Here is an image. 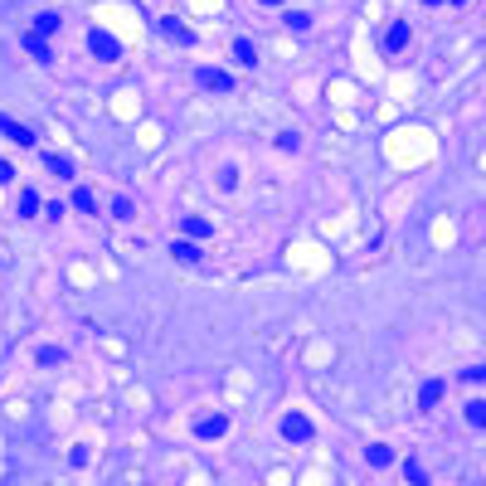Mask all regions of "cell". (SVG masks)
<instances>
[{
    "mask_svg": "<svg viewBox=\"0 0 486 486\" xmlns=\"http://www.w3.org/2000/svg\"><path fill=\"white\" fill-rule=\"evenodd\" d=\"M88 49H93V58H103V63H117V58H122V39H117L112 29L93 25L88 29Z\"/></svg>",
    "mask_w": 486,
    "mask_h": 486,
    "instance_id": "obj_1",
    "label": "cell"
},
{
    "mask_svg": "<svg viewBox=\"0 0 486 486\" xmlns=\"http://www.w3.org/2000/svg\"><path fill=\"white\" fill-rule=\"evenodd\" d=\"M408 39H413V25H408V20H394V25L384 29L379 49H384V54H404V49H408Z\"/></svg>",
    "mask_w": 486,
    "mask_h": 486,
    "instance_id": "obj_2",
    "label": "cell"
},
{
    "mask_svg": "<svg viewBox=\"0 0 486 486\" xmlns=\"http://www.w3.org/2000/svg\"><path fill=\"white\" fill-rule=\"evenodd\" d=\"M277 428H282V438H287V443H311V438H316L311 418H301V413H287V418H282Z\"/></svg>",
    "mask_w": 486,
    "mask_h": 486,
    "instance_id": "obj_3",
    "label": "cell"
},
{
    "mask_svg": "<svg viewBox=\"0 0 486 486\" xmlns=\"http://www.w3.org/2000/svg\"><path fill=\"white\" fill-rule=\"evenodd\" d=\"M195 78H200V88H210V93H234V73H224V68H195Z\"/></svg>",
    "mask_w": 486,
    "mask_h": 486,
    "instance_id": "obj_4",
    "label": "cell"
},
{
    "mask_svg": "<svg viewBox=\"0 0 486 486\" xmlns=\"http://www.w3.org/2000/svg\"><path fill=\"white\" fill-rule=\"evenodd\" d=\"M25 54L34 63H54V49H49V39L39 34V29H25Z\"/></svg>",
    "mask_w": 486,
    "mask_h": 486,
    "instance_id": "obj_5",
    "label": "cell"
},
{
    "mask_svg": "<svg viewBox=\"0 0 486 486\" xmlns=\"http://www.w3.org/2000/svg\"><path fill=\"white\" fill-rule=\"evenodd\" d=\"M224 433H229V418H224V413H210V418L195 423V438H205V443H214V438H224Z\"/></svg>",
    "mask_w": 486,
    "mask_h": 486,
    "instance_id": "obj_6",
    "label": "cell"
},
{
    "mask_svg": "<svg viewBox=\"0 0 486 486\" xmlns=\"http://www.w3.org/2000/svg\"><path fill=\"white\" fill-rule=\"evenodd\" d=\"M0 136H10V141H20V146H34V132H29L25 122H15V117H5V112H0Z\"/></svg>",
    "mask_w": 486,
    "mask_h": 486,
    "instance_id": "obj_7",
    "label": "cell"
},
{
    "mask_svg": "<svg viewBox=\"0 0 486 486\" xmlns=\"http://www.w3.org/2000/svg\"><path fill=\"white\" fill-rule=\"evenodd\" d=\"M161 34L170 39V44H195V29H185V20H161Z\"/></svg>",
    "mask_w": 486,
    "mask_h": 486,
    "instance_id": "obj_8",
    "label": "cell"
},
{
    "mask_svg": "<svg viewBox=\"0 0 486 486\" xmlns=\"http://www.w3.org/2000/svg\"><path fill=\"white\" fill-rule=\"evenodd\" d=\"M365 462L384 472V467H394V448H389V443H370V448H365Z\"/></svg>",
    "mask_w": 486,
    "mask_h": 486,
    "instance_id": "obj_9",
    "label": "cell"
},
{
    "mask_svg": "<svg viewBox=\"0 0 486 486\" xmlns=\"http://www.w3.org/2000/svg\"><path fill=\"white\" fill-rule=\"evenodd\" d=\"M180 229H185V239H195V243H200V239H210V234H214V224H210L205 214H190L185 224H180Z\"/></svg>",
    "mask_w": 486,
    "mask_h": 486,
    "instance_id": "obj_10",
    "label": "cell"
},
{
    "mask_svg": "<svg viewBox=\"0 0 486 486\" xmlns=\"http://www.w3.org/2000/svg\"><path fill=\"white\" fill-rule=\"evenodd\" d=\"M170 258H175V263H200V243L195 239H175L170 243Z\"/></svg>",
    "mask_w": 486,
    "mask_h": 486,
    "instance_id": "obj_11",
    "label": "cell"
},
{
    "mask_svg": "<svg viewBox=\"0 0 486 486\" xmlns=\"http://www.w3.org/2000/svg\"><path fill=\"white\" fill-rule=\"evenodd\" d=\"M443 394H448V384H443V379H428V384L418 389V404H423V408H438V404H443Z\"/></svg>",
    "mask_w": 486,
    "mask_h": 486,
    "instance_id": "obj_12",
    "label": "cell"
},
{
    "mask_svg": "<svg viewBox=\"0 0 486 486\" xmlns=\"http://www.w3.org/2000/svg\"><path fill=\"white\" fill-rule=\"evenodd\" d=\"M282 29H292V34H306V29H311V15H306V10H287V15H282Z\"/></svg>",
    "mask_w": 486,
    "mask_h": 486,
    "instance_id": "obj_13",
    "label": "cell"
},
{
    "mask_svg": "<svg viewBox=\"0 0 486 486\" xmlns=\"http://www.w3.org/2000/svg\"><path fill=\"white\" fill-rule=\"evenodd\" d=\"M58 25H63V20H58V10H44V15H34V25H29V29H39V34L49 39V34H58Z\"/></svg>",
    "mask_w": 486,
    "mask_h": 486,
    "instance_id": "obj_14",
    "label": "cell"
},
{
    "mask_svg": "<svg viewBox=\"0 0 486 486\" xmlns=\"http://www.w3.org/2000/svg\"><path fill=\"white\" fill-rule=\"evenodd\" d=\"M234 58H239L243 68H253V63H258V49H253V39H234Z\"/></svg>",
    "mask_w": 486,
    "mask_h": 486,
    "instance_id": "obj_15",
    "label": "cell"
},
{
    "mask_svg": "<svg viewBox=\"0 0 486 486\" xmlns=\"http://www.w3.org/2000/svg\"><path fill=\"white\" fill-rule=\"evenodd\" d=\"M44 165L54 170L58 180H73V156H44Z\"/></svg>",
    "mask_w": 486,
    "mask_h": 486,
    "instance_id": "obj_16",
    "label": "cell"
},
{
    "mask_svg": "<svg viewBox=\"0 0 486 486\" xmlns=\"http://www.w3.org/2000/svg\"><path fill=\"white\" fill-rule=\"evenodd\" d=\"M39 210H44V205H39V190H25V195H20V219H34Z\"/></svg>",
    "mask_w": 486,
    "mask_h": 486,
    "instance_id": "obj_17",
    "label": "cell"
},
{
    "mask_svg": "<svg viewBox=\"0 0 486 486\" xmlns=\"http://www.w3.org/2000/svg\"><path fill=\"white\" fill-rule=\"evenodd\" d=\"M467 423L486 433V399H472V404H467Z\"/></svg>",
    "mask_w": 486,
    "mask_h": 486,
    "instance_id": "obj_18",
    "label": "cell"
},
{
    "mask_svg": "<svg viewBox=\"0 0 486 486\" xmlns=\"http://www.w3.org/2000/svg\"><path fill=\"white\" fill-rule=\"evenodd\" d=\"M404 477H408V486H428V467L423 462H404Z\"/></svg>",
    "mask_w": 486,
    "mask_h": 486,
    "instance_id": "obj_19",
    "label": "cell"
},
{
    "mask_svg": "<svg viewBox=\"0 0 486 486\" xmlns=\"http://www.w3.org/2000/svg\"><path fill=\"white\" fill-rule=\"evenodd\" d=\"M73 205H78L83 214H93V210H98V200H93V190H73Z\"/></svg>",
    "mask_w": 486,
    "mask_h": 486,
    "instance_id": "obj_20",
    "label": "cell"
},
{
    "mask_svg": "<svg viewBox=\"0 0 486 486\" xmlns=\"http://www.w3.org/2000/svg\"><path fill=\"white\" fill-rule=\"evenodd\" d=\"M239 185V165H224V170H219V190H234Z\"/></svg>",
    "mask_w": 486,
    "mask_h": 486,
    "instance_id": "obj_21",
    "label": "cell"
},
{
    "mask_svg": "<svg viewBox=\"0 0 486 486\" xmlns=\"http://www.w3.org/2000/svg\"><path fill=\"white\" fill-rule=\"evenodd\" d=\"M457 379H467V384H486V365H472V370H462Z\"/></svg>",
    "mask_w": 486,
    "mask_h": 486,
    "instance_id": "obj_22",
    "label": "cell"
},
{
    "mask_svg": "<svg viewBox=\"0 0 486 486\" xmlns=\"http://www.w3.org/2000/svg\"><path fill=\"white\" fill-rule=\"evenodd\" d=\"M297 146H301L297 132H282V136H277V151H297Z\"/></svg>",
    "mask_w": 486,
    "mask_h": 486,
    "instance_id": "obj_23",
    "label": "cell"
},
{
    "mask_svg": "<svg viewBox=\"0 0 486 486\" xmlns=\"http://www.w3.org/2000/svg\"><path fill=\"white\" fill-rule=\"evenodd\" d=\"M58 360H63L58 346H44V351H39V365H58Z\"/></svg>",
    "mask_w": 486,
    "mask_h": 486,
    "instance_id": "obj_24",
    "label": "cell"
},
{
    "mask_svg": "<svg viewBox=\"0 0 486 486\" xmlns=\"http://www.w3.org/2000/svg\"><path fill=\"white\" fill-rule=\"evenodd\" d=\"M112 214H117V219H132V200H112Z\"/></svg>",
    "mask_w": 486,
    "mask_h": 486,
    "instance_id": "obj_25",
    "label": "cell"
},
{
    "mask_svg": "<svg viewBox=\"0 0 486 486\" xmlns=\"http://www.w3.org/2000/svg\"><path fill=\"white\" fill-rule=\"evenodd\" d=\"M68 462H73V467H88V462H93V453H88V448H73V457H68Z\"/></svg>",
    "mask_w": 486,
    "mask_h": 486,
    "instance_id": "obj_26",
    "label": "cell"
},
{
    "mask_svg": "<svg viewBox=\"0 0 486 486\" xmlns=\"http://www.w3.org/2000/svg\"><path fill=\"white\" fill-rule=\"evenodd\" d=\"M5 180H15V165L10 161H0V185H5Z\"/></svg>",
    "mask_w": 486,
    "mask_h": 486,
    "instance_id": "obj_27",
    "label": "cell"
},
{
    "mask_svg": "<svg viewBox=\"0 0 486 486\" xmlns=\"http://www.w3.org/2000/svg\"><path fill=\"white\" fill-rule=\"evenodd\" d=\"M423 5H433V10H438V5H448V0H423Z\"/></svg>",
    "mask_w": 486,
    "mask_h": 486,
    "instance_id": "obj_28",
    "label": "cell"
},
{
    "mask_svg": "<svg viewBox=\"0 0 486 486\" xmlns=\"http://www.w3.org/2000/svg\"><path fill=\"white\" fill-rule=\"evenodd\" d=\"M448 5H472V0H448Z\"/></svg>",
    "mask_w": 486,
    "mask_h": 486,
    "instance_id": "obj_29",
    "label": "cell"
}]
</instances>
